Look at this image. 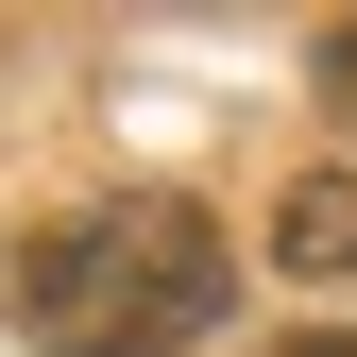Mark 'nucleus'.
Here are the masks:
<instances>
[{
    "mask_svg": "<svg viewBox=\"0 0 357 357\" xmlns=\"http://www.w3.org/2000/svg\"><path fill=\"white\" fill-rule=\"evenodd\" d=\"M221 289H238V273H221V221L170 204V188L52 221V238H34V273H17L34 357H170V340L221 324Z\"/></svg>",
    "mask_w": 357,
    "mask_h": 357,
    "instance_id": "obj_1",
    "label": "nucleus"
},
{
    "mask_svg": "<svg viewBox=\"0 0 357 357\" xmlns=\"http://www.w3.org/2000/svg\"><path fill=\"white\" fill-rule=\"evenodd\" d=\"M340 255H357V188H306L289 204V273H340Z\"/></svg>",
    "mask_w": 357,
    "mask_h": 357,
    "instance_id": "obj_2",
    "label": "nucleus"
},
{
    "mask_svg": "<svg viewBox=\"0 0 357 357\" xmlns=\"http://www.w3.org/2000/svg\"><path fill=\"white\" fill-rule=\"evenodd\" d=\"M340 102H357V34H340Z\"/></svg>",
    "mask_w": 357,
    "mask_h": 357,
    "instance_id": "obj_3",
    "label": "nucleus"
},
{
    "mask_svg": "<svg viewBox=\"0 0 357 357\" xmlns=\"http://www.w3.org/2000/svg\"><path fill=\"white\" fill-rule=\"evenodd\" d=\"M289 357H357V340H289Z\"/></svg>",
    "mask_w": 357,
    "mask_h": 357,
    "instance_id": "obj_4",
    "label": "nucleus"
}]
</instances>
